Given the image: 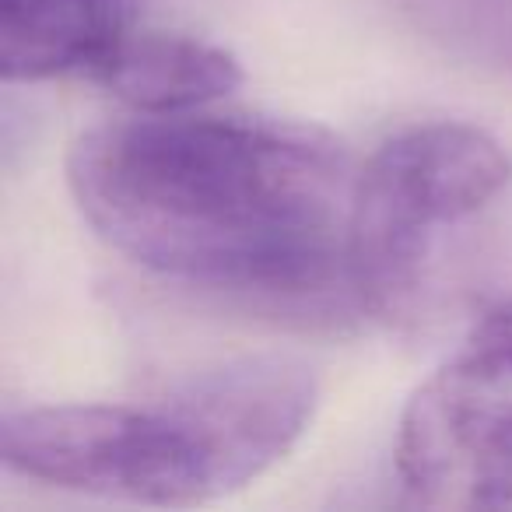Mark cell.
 <instances>
[{"instance_id":"obj_3","label":"cell","mask_w":512,"mask_h":512,"mask_svg":"<svg viewBox=\"0 0 512 512\" xmlns=\"http://www.w3.org/2000/svg\"><path fill=\"white\" fill-rule=\"evenodd\" d=\"M509 186V148L474 123H414L386 137L358 169L348 292L372 313L404 309L439 235L495 207Z\"/></svg>"},{"instance_id":"obj_2","label":"cell","mask_w":512,"mask_h":512,"mask_svg":"<svg viewBox=\"0 0 512 512\" xmlns=\"http://www.w3.org/2000/svg\"><path fill=\"white\" fill-rule=\"evenodd\" d=\"M316 400V376L295 358H235L144 404L4 411L0 460L46 488L186 509L285 460L309 432Z\"/></svg>"},{"instance_id":"obj_1","label":"cell","mask_w":512,"mask_h":512,"mask_svg":"<svg viewBox=\"0 0 512 512\" xmlns=\"http://www.w3.org/2000/svg\"><path fill=\"white\" fill-rule=\"evenodd\" d=\"M358 169L330 130L253 113H141L67 155L81 218L158 278L260 299L348 288Z\"/></svg>"},{"instance_id":"obj_7","label":"cell","mask_w":512,"mask_h":512,"mask_svg":"<svg viewBox=\"0 0 512 512\" xmlns=\"http://www.w3.org/2000/svg\"><path fill=\"white\" fill-rule=\"evenodd\" d=\"M407 11L446 50L512 74V0H407Z\"/></svg>"},{"instance_id":"obj_4","label":"cell","mask_w":512,"mask_h":512,"mask_svg":"<svg viewBox=\"0 0 512 512\" xmlns=\"http://www.w3.org/2000/svg\"><path fill=\"white\" fill-rule=\"evenodd\" d=\"M393 460L421 509L512 505V292L484 306L463 348L411 393Z\"/></svg>"},{"instance_id":"obj_6","label":"cell","mask_w":512,"mask_h":512,"mask_svg":"<svg viewBox=\"0 0 512 512\" xmlns=\"http://www.w3.org/2000/svg\"><path fill=\"white\" fill-rule=\"evenodd\" d=\"M92 85L137 113H190L228 99L242 85V64L207 39L137 25Z\"/></svg>"},{"instance_id":"obj_5","label":"cell","mask_w":512,"mask_h":512,"mask_svg":"<svg viewBox=\"0 0 512 512\" xmlns=\"http://www.w3.org/2000/svg\"><path fill=\"white\" fill-rule=\"evenodd\" d=\"M137 29V0H0V78H85Z\"/></svg>"}]
</instances>
